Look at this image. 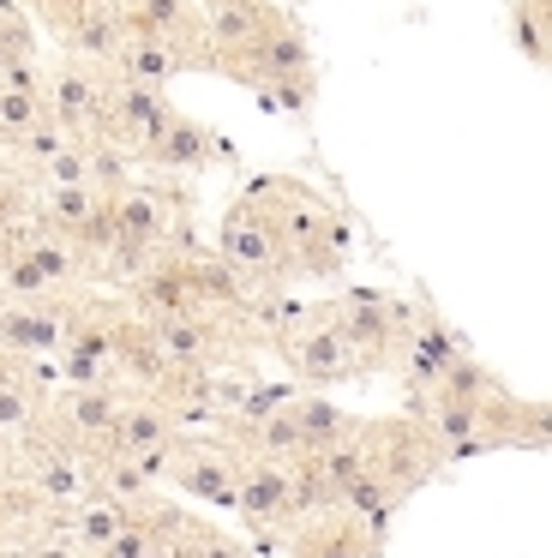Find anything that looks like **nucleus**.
<instances>
[{"mask_svg": "<svg viewBox=\"0 0 552 558\" xmlns=\"http://www.w3.org/2000/svg\"><path fill=\"white\" fill-rule=\"evenodd\" d=\"M240 198L276 229L295 289L300 282H336L348 270V241H355V229H348L343 210L324 205L312 181H300V174H252V181L240 186Z\"/></svg>", "mask_w": 552, "mask_h": 558, "instance_id": "f257e3e1", "label": "nucleus"}, {"mask_svg": "<svg viewBox=\"0 0 552 558\" xmlns=\"http://www.w3.org/2000/svg\"><path fill=\"white\" fill-rule=\"evenodd\" d=\"M312 37H307V25H300V13L288 7V0H271L264 7V19H259V31H252L240 49H223V54H211V73L216 78H228V85H240V90H271L276 78H295V73H312Z\"/></svg>", "mask_w": 552, "mask_h": 558, "instance_id": "f03ea898", "label": "nucleus"}, {"mask_svg": "<svg viewBox=\"0 0 552 558\" xmlns=\"http://www.w3.org/2000/svg\"><path fill=\"white\" fill-rule=\"evenodd\" d=\"M264 349L283 354L288 378H295L300 390H336V385H348V378H360L343 330L331 325V301H307V294H300L283 325L264 337Z\"/></svg>", "mask_w": 552, "mask_h": 558, "instance_id": "7ed1b4c3", "label": "nucleus"}, {"mask_svg": "<svg viewBox=\"0 0 552 558\" xmlns=\"http://www.w3.org/2000/svg\"><path fill=\"white\" fill-rule=\"evenodd\" d=\"M360 450H367V469L391 486L396 498H415L420 486L432 481L439 469H451V450L444 438L432 433L420 414H379V421H360Z\"/></svg>", "mask_w": 552, "mask_h": 558, "instance_id": "20e7f679", "label": "nucleus"}, {"mask_svg": "<svg viewBox=\"0 0 552 558\" xmlns=\"http://www.w3.org/2000/svg\"><path fill=\"white\" fill-rule=\"evenodd\" d=\"M216 253L228 258V265L240 270V277L252 282V289H295V277H288V258H283V241H276V229L259 217V210L247 205V198H228L223 217H216Z\"/></svg>", "mask_w": 552, "mask_h": 558, "instance_id": "39448f33", "label": "nucleus"}, {"mask_svg": "<svg viewBox=\"0 0 552 558\" xmlns=\"http://www.w3.org/2000/svg\"><path fill=\"white\" fill-rule=\"evenodd\" d=\"M240 150L228 145V133H216V126L192 121V114L168 109L163 126H156L151 138H144L139 150V169H156V174H204V169H235Z\"/></svg>", "mask_w": 552, "mask_h": 558, "instance_id": "423d86ee", "label": "nucleus"}, {"mask_svg": "<svg viewBox=\"0 0 552 558\" xmlns=\"http://www.w3.org/2000/svg\"><path fill=\"white\" fill-rule=\"evenodd\" d=\"M235 469L240 450L223 445V438L204 433H180L175 438V469H168V486H175L187 505L199 510H235Z\"/></svg>", "mask_w": 552, "mask_h": 558, "instance_id": "0eeeda50", "label": "nucleus"}, {"mask_svg": "<svg viewBox=\"0 0 552 558\" xmlns=\"http://www.w3.org/2000/svg\"><path fill=\"white\" fill-rule=\"evenodd\" d=\"M283 558H384V522L331 505V510H319V517L288 522Z\"/></svg>", "mask_w": 552, "mask_h": 558, "instance_id": "6e6552de", "label": "nucleus"}, {"mask_svg": "<svg viewBox=\"0 0 552 558\" xmlns=\"http://www.w3.org/2000/svg\"><path fill=\"white\" fill-rule=\"evenodd\" d=\"M103 85H108V66L91 61H72L60 54L55 66H43V90H48V114L60 121L67 138H91L96 133V114H103Z\"/></svg>", "mask_w": 552, "mask_h": 558, "instance_id": "1a4fd4ad", "label": "nucleus"}, {"mask_svg": "<svg viewBox=\"0 0 552 558\" xmlns=\"http://www.w3.org/2000/svg\"><path fill=\"white\" fill-rule=\"evenodd\" d=\"M120 294H127V306H132L139 318H151V325H156V318L199 313V294H192V277H187V253H168V246H163V253H156Z\"/></svg>", "mask_w": 552, "mask_h": 558, "instance_id": "9d476101", "label": "nucleus"}, {"mask_svg": "<svg viewBox=\"0 0 552 558\" xmlns=\"http://www.w3.org/2000/svg\"><path fill=\"white\" fill-rule=\"evenodd\" d=\"M115 78H132V85H156L168 90L180 73H204V54L180 49V43H163V37H139V31H127V43H120L115 66H108Z\"/></svg>", "mask_w": 552, "mask_h": 558, "instance_id": "9b49d317", "label": "nucleus"}, {"mask_svg": "<svg viewBox=\"0 0 552 558\" xmlns=\"http://www.w3.org/2000/svg\"><path fill=\"white\" fill-rule=\"evenodd\" d=\"M235 517L247 522V529H259V522H288V462L240 457V469H235Z\"/></svg>", "mask_w": 552, "mask_h": 558, "instance_id": "f8f14e48", "label": "nucleus"}, {"mask_svg": "<svg viewBox=\"0 0 552 558\" xmlns=\"http://www.w3.org/2000/svg\"><path fill=\"white\" fill-rule=\"evenodd\" d=\"M60 54H72V61H91V66H115L120 43H127V13H120L115 0H103V7H91V13H79L72 25L55 31Z\"/></svg>", "mask_w": 552, "mask_h": 558, "instance_id": "ddd939ff", "label": "nucleus"}, {"mask_svg": "<svg viewBox=\"0 0 552 558\" xmlns=\"http://www.w3.org/2000/svg\"><path fill=\"white\" fill-rule=\"evenodd\" d=\"M43 114H48L43 61H24V66H12V73H0V157H7Z\"/></svg>", "mask_w": 552, "mask_h": 558, "instance_id": "4468645a", "label": "nucleus"}, {"mask_svg": "<svg viewBox=\"0 0 552 558\" xmlns=\"http://www.w3.org/2000/svg\"><path fill=\"white\" fill-rule=\"evenodd\" d=\"M96 205H103V193H96V186H84V181H72V186H36V205H31V217L43 222L48 234H60V241H72V234H79L84 222L96 217Z\"/></svg>", "mask_w": 552, "mask_h": 558, "instance_id": "2eb2a0df", "label": "nucleus"}, {"mask_svg": "<svg viewBox=\"0 0 552 558\" xmlns=\"http://www.w3.org/2000/svg\"><path fill=\"white\" fill-rule=\"evenodd\" d=\"M511 37L528 66H552V0H511Z\"/></svg>", "mask_w": 552, "mask_h": 558, "instance_id": "dca6fc26", "label": "nucleus"}, {"mask_svg": "<svg viewBox=\"0 0 552 558\" xmlns=\"http://www.w3.org/2000/svg\"><path fill=\"white\" fill-rule=\"evenodd\" d=\"M168 546H175V558H247V541L211 529V517H204V510H192V522Z\"/></svg>", "mask_w": 552, "mask_h": 558, "instance_id": "f3484780", "label": "nucleus"}, {"mask_svg": "<svg viewBox=\"0 0 552 558\" xmlns=\"http://www.w3.org/2000/svg\"><path fill=\"white\" fill-rule=\"evenodd\" d=\"M24 61H43V49H36V19L19 7V13L0 19V73H12Z\"/></svg>", "mask_w": 552, "mask_h": 558, "instance_id": "a211bd4d", "label": "nucleus"}, {"mask_svg": "<svg viewBox=\"0 0 552 558\" xmlns=\"http://www.w3.org/2000/svg\"><path fill=\"white\" fill-rule=\"evenodd\" d=\"M312 97H319V66L295 73V78H276L271 90H259L264 109H283V114H312Z\"/></svg>", "mask_w": 552, "mask_h": 558, "instance_id": "6ab92c4d", "label": "nucleus"}, {"mask_svg": "<svg viewBox=\"0 0 552 558\" xmlns=\"http://www.w3.org/2000/svg\"><path fill=\"white\" fill-rule=\"evenodd\" d=\"M91 7H103V0H31V19L48 31V37H55L60 25H72V19L91 13Z\"/></svg>", "mask_w": 552, "mask_h": 558, "instance_id": "aec40b11", "label": "nucleus"}, {"mask_svg": "<svg viewBox=\"0 0 552 558\" xmlns=\"http://www.w3.org/2000/svg\"><path fill=\"white\" fill-rule=\"evenodd\" d=\"M144 558H175V546H168V541H156V546H151V553H144Z\"/></svg>", "mask_w": 552, "mask_h": 558, "instance_id": "412c9836", "label": "nucleus"}, {"mask_svg": "<svg viewBox=\"0 0 552 558\" xmlns=\"http://www.w3.org/2000/svg\"><path fill=\"white\" fill-rule=\"evenodd\" d=\"M115 7H127V0H115Z\"/></svg>", "mask_w": 552, "mask_h": 558, "instance_id": "4be33fe9", "label": "nucleus"}]
</instances>
